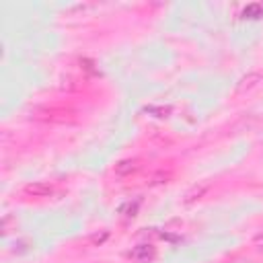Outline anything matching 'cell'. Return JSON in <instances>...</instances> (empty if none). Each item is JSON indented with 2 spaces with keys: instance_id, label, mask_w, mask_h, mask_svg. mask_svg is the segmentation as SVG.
I'll return each instance as SVG.
<instances>
[{
  "instance_id": "6",
  "label": "cell",
  "mask_w": 263,
  "mask_h": 263,
  "mask_svg": "<svg viewBox=\"0 0 263 263\" xmlns=\"http://www.w3.org/2000/svg\"><path fill=\"white\" fill-rule=\"evenodd\" d=\"M208 189H210V183H201V185L191 187V189L185 193V201H195V199H199Z\"/></svg>"
},
{
  "instance_id": "1",
  "label": "cell",
  "mask_w": 263,
  "mask_h": 263,
  "mask_svg": "<svg viewBox=\"0 0 263 263\" xmlns=\"http://www.w3.org/2000/svg\"><path fill=\"white\" fill-rule=\"evenodd\" d=\"M33 119L45 123H72L76 121V113L72 109H62V107H37L33 109Z\"/></svg>"
},
{
  "instance_id": "7",
  "label": "cell",
  "mask_w": 263,
  "mask_h": 263,
  "mask_svg": "<svg viewBox=\"0 0 263 263\" xmlns=\"http://www.w3.org/2000/svg\"><path fill=\"white\" fill-rule=\"evenodd\" d=\"M171 179H173V173H171V171H156V173L150 177L148 185H160V183H168Z\"/></svg>"
},
{
  "instance_id": "8",
  "label": "cell",
  "mask_w": 263,
  "mask_h": 263,
  "mask_svg": "<svg viewBox=\"0 0 263 263\" xmlns=\"http://www.w3.org/2000/svg\"><path fill=\"white\" fill-rule=\"evenodd\" d=\"M107 236H109V232H103V234H101V236H99V234H97V236H92V242H103V240H105V238H107Z\"/></svg>"
},
{
  "instance_id": "4",
  "label": "cell",
  "mask_w": 263,
  "mask_h": 263,
  "mask_svg": "<svg viewBox=\"0 0 263 263\" xmlns=\"http://www.w3.org/2000/svg\"><path fill=\"white\" fill-rule=\"evenodd\" d=\"M29 197H49L53 193V187L49 183H29L23 189Z\"/></svg>"
},
{
  "instance_id": "2",
  "label": "cell",
  "mask_w": 263,
  "mask_h": 263,
  "mask_svg": "<svg viewBox=\"0 0 263 263\" xmlns=\"http://www.w3.org/2000/svg\"><path fill=\"white\" fill-rule=\"evenodd\" d=\"M140 168H142V160H140V158H125V160H119V162L115 164L113 173H115L117 177H132V175H136Z\"/></svg>"
},
{
  "instance_id": "3",
  "label": "cell",
  "mask_w": 263,
  "mask_h": 263,
  "mask_svg": "<svg viewBox=\"0 0 263 263\" xmlns=\"http://www.w3.org/2000/svg\"><path fill=\"white\" fill-rule=\"evenodd\" d=\"M259 82H261V74L259 72H251V74L242 76L238 80V84H236V95H245V92L253 90L255 86H259Z\"/></svg>"
},
{
  "instance_id": "5",
  "label": "cell",
  "mask_w": 263,
  "mask_h": 263,
  "mask_svg": "<svg viewBox=\"0 0 263 263\" xmlns=\"http://www.w3.org/2000/svg\"><path fill=\"white\" fill-rule=\"evenodd\" d=\"M129 255H132L134 259H138V261H148V259L154 255V251H152L150 245H138Z\"/></svg>"
}]
</instances>
